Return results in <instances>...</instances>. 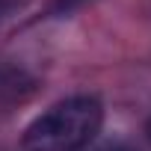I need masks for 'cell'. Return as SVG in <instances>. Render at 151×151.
Segmentation results:
<instances>
[{
	"label": "cell",
	"instance_id": "6da1fadb",
	"mask_svg": "<svg viewBox=\"0 0 151 151\" xmlns=\"http://www.w3.org/2000/svg\"><path fill=\"white\" fill-rule=\"evenodd\" d=\"M104 124V104L95 95H71L24 130V151H83Z\"/></svg>",
	"mask_w": 151,
	"mask_h": 151
},
{
	"label": "cell",
	"instance_id": "3957f363",
	"mask_svg": "<svg viewBox=\"0 0 151 151\" xmlns=\"http://www.w3.org/2000/svg\"><path fill=\"white\" fill-rule=\"evenodd\" d=\"M101 151H136V148H130V145H107V148H101Z\"/></svg>",
	"mask_w": 151,
	"mask_h": 151
},
{
	"label": "cell",
	"instance_id": "7a4b0ae2",
	"mask_svg": "<svg viewBox=\"0 0 151 151\" xmlns=\"http://www.w3.org/2000/svg\"><path fill=\"white\" fill-rule=\"evenodd\" d=\"M83 3H89V0H50L47 12H50V15H56V18H65V15H71L74 9H80Z\"/></svg>",
	"mask_w": 151,
	"mask_h": 151
},
{
	"label": "cell",
	"instance_id": "277c9868",
	"mask_svg": "<svg viewBox=\"0 0 151 151\" xmlns=\"http://www.w3.org/2000/svg\"><path fill=\"white\" fill-rule=\"evenodd\" d=\"M145 136H148V142H151V119H148V124H145Z\"/></svg>",
	"mask_w": 151,
	"mask_h": 151
}]
</instances>
